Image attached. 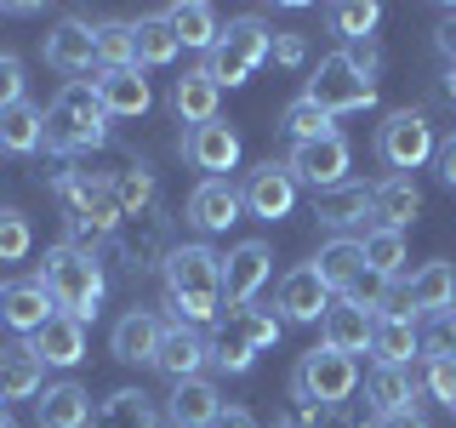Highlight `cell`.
<instances>
[{
  "label": "cell",
  "instance_id": "cell-1",
  "mask_svg": "<svg viewBox=\"0 0 456 428\" xmlns=\"http://www.w3.org/2000/svg\"><path fill=\"white\" fill-rule=\"evenodd\" d=\"M166 303L183 325L223 320V257L211 246H171L166 251Z\"/></svg>",
  "mask_w": 456,
  "mask_h": 428
},
{
  "label": "cell",
  "instance_id": "cell-2",
  "mask_svg": "<svg viewBox=\"0 0 456 428\" xmlns=\"http://www.w3.org/2000/svg\"><path fill=\"white\" fill-rule=\"evenodd\" d=\"M103 137H109V109H103V97H97V86L69 80L46 109V149L86 154V149H103Z\"/></svg>",
  "mask_w": 456,
  "mask_h": 428
},
{
  "label": "cell",
  "instance_id": "cell-3",
  "mask_svg": "<svg viewBox=\"0 0 456 428\" xmlns=\"http://www.w3.org/2000/svg\"><path fill=\"white\" fill-rule=\"evenodd\" d=\"M40 285L52 292L57 314H69V320L86 325L97 314V303H103V263L80 246H52L46 263H40Z\"/></svg>",
  "mask_w": 456,
  "mask_h": 428
},
{
  "label": "cell",
  "instance_id": "cell-4",
  "mask_svg": "<svg viewBox=\"0 0 456 428\" xmlns=\"http://www.w3.org/2000/svg\"><path fill=\"white\" fill-rule=\"evenodd\" d=\"M280 342V320L268 309H223V320H217V332H211V366H223V371H251L256 366V354L263 349H274Z\"/></svg>",
  "mask_w": 456,
  "mask_h": 428
},
{
  "label": "cell",
  "instance_id": "cell-5",
  "mask_svg": "<svg viewBox=\"0 0 456 428\" xmlns=\"http://www.w3.org/2000/svg\"><path fill=\"white\" fill-rule=\"evenodd\" d=\"M291 389L303 406L314 411H331V406H348V394L360 389V366H354V354H337V349H308L303 360H297V377Z\"/></svg>",
  "mask_w": 456,
  "mask_h": 428
},
{
  "label": "cell",
  "instance_id": "cell-6",
  "mask_svg": "<svg viewBox=\"0 0 456 428\" xmlns=\"http://www.w3.org/2000/svg\"><path fill=\"white\" fill-rule=\"evenodd\" d=\"M303 97H308V103H320L325 114H354V109L377 103V80L360 75V69L348 63V52H331V57H320V69L308 75Z\"/></svg>",
  "mask_w": 456,
  "mask_h": 428
},
{
  "label": "cell",
  "instance_id": "cell-7",
  "mask_svg": "<svg viewBox=\"0 0 456 428\" xmlns=\"http://www.w3.org/2000/svg\"><path fill=\"white\" fill-rule=\"evenodd\" d=\"M377 154L399 171V177H411L422 160H434V126H428V114L422 109L388 114V120H382V132H377Z\"/></svg>",
  "mask_w": 456,
  "mask_h": 428
},
{
  "label": "cell",
  "instance_id": "cell-8",
  "mask_svg": "<svg viewBox=\"0 0 456 428\" xmlns=\"http://www.w3.org/2000/svg\"><path fill=\"white\" fill-rule=\"evenodd\" d=\"M451 303H456V268L451 263H422L405 285L388 292V309H382V314H405V320H417V314H451Z\"/></svg>",
  "mask_w": 456,
  "mask_h": 428
},
{
  "label": "cell",
  "instance_id": "cell-9",
  "mask_svg": "<svg viewBox=\"0 0 456 428\" xmlns=\"http://www.w3.org/2000/svg\"><path fill=\"white\" fill-rule=\"evenodd\" d=\"M348 137L331 132V137H314V143H291V177L297 183H308L314 194L320 189H337V183H348Z\"/></svg>",
  "mask_w": 456,
  "mask_h": 428
},
{
  "label": "cell",
  "instance_id": "cell-10",
  "mask_svg": "<svg viewBox=\"0 0 456 428\" xmlns=\"http://www.w3.org/2000/svg\"><path fill=\"white\" fill-rule=\"evenodd\" d=\"M337 303V292L320 280V268L303 263V268H291V275L280 280V297H274V309H280V320H291V325H314V320H325V309Z\"/></svg>",
  "mask_w": 456,
  "mask_h": 428
},
{
  "label": "cell",
  "instance_id": "cell-11",
  "mask_svg": "<svg viewBox=\"0 0 456 428\" xmlns=\"http://www.w3.org/2000/svg\"><path fill=\"white\" fill-rule=\"evenodd\" d=\"M246 211L251 218H263V223H280V218H291V206H297V177H291V166H280V160H263L256 171H246Z\"/></svg>",
  "mask_w": 456,
  "mask_h": 428
},
{
  "label": "cell",
  "instance_id": "cell-12",
  "mask_svg": "<svg viewBox=\"0 0 456 428\" xmlns=\"http://www.w3.org/2000/svg\"><path fill=\"white\" fill-rule=\"evenodd\" d=\"M268 268H274V251H268L263 240H240V246L223 257V303L228 309H246L251 297L263 292Z\"/></svg>",
  "mask_w": 456,
  "mask_h": 428
},
{
  "label": "cell",
  "instance_id": "cell-13",
  "mask_svg": "<svg viewBox=\"0 0 456 428\" xmlns=\"http://www.w3.org/2000/svg\"><path fill=\"white\" fill-rule=\"evenodd\" d=\"M206 360H211V337H200V325L171 320L160 337V354H154V371L171 383H189V377H206Z\"/></svg>",
  "mask_w": 456,
  "mask_h": 428
},
{
  "label": "cell",
  "instance_id": "cell-14",
  "mask_svg": "<svg viewBox=\"0 0 456 428\" xmlns=\"http://www.w3.org/2000/svg\"><path fill=\"white\" fill-rule=\"evenodd\" d=\"M183 154H189L194 171L223 177V171L240 166V132L228 120H206V126H194V132H183Z\"/></svg>",
  "mask_w": 456,
  "mask_h": 428
},
{
  "label": "cell",
  "instance_id": "cell-15",
  "mask_svg": "<svg viewBox=\"0 0 456 428\" xmlns=\"http://www.w3.org/2000/svg\"><path fill=\"white\" fill-rule=\"evenodd\" d=\"M57 314V303H52V292L40 285V275L35 280H12V285H0V320L12 325L18 337H35L40 325H46Z\"/></svg>",
  "mask_w": 456,
  "mask_h": 428
},
{
  "label": "cell",
  "instance_id": "cell-16",
  "mask_svg": "<svg viewBox=\"0 0 456 428\" xmlns=\"http://www.w3.org/2000/svg\"><path fill=\"white\" fill-rule=\"evenodd\" d=\"M46 63L57 75H86L97 63V23H80V18H63L46 35Z\"/></svg>",
  "mask_w": 456,
  "mask_h": 428
},
{
  "label": "cell",
  "instance_id": "cell-17",
  "mask_svg": "<svg viewBox=\"0 0 456 428\" xmlns=\"http://www.w3.org/2000/svg\"><path fill=\"white\" fill-rule=\"evenodd\" d=\"M160 337H166V325L154 320L149 309H132V314H120V320H114L109 349H114V360H126V366H154Z\"/></svg>",
  "mask_w": 456,
  "mask_h": 428
},
{
  "label": "cell",
  "instance_id": "cell-18",
  "mask_svg": "<svg viewBox=\"0 0 456 428\" xmlns=\"http://www.w3.org/2000/svg\"><path fill=\"white\" fill-rule=\"evenodd\" d=\"M240 206H246V194H240L228 177H206L189 194V223L200 228V235H223L228 223H240Z\"/></svg>",
  "mask_w": 456,
  "mask_h": 428
},
{
  "label": "cell",
  "instance_id": "cell-19",
  "mask_svg": "<svg viewBox=\"0 0 456 428\" xmlns=\"http://www.w3.org/2000/svg\"><path fill=\"white\" fill-rule=\"evenodd\" d=\"M23 342H28V349H35L46 366H57V371H75V366L86 360V325L69 320V314H52V320L40 325L35 337H23Z\"/></svg>",
  "mask_w": 456,
  "mask_h": 428
},
{
  "label": "cell",
  "instance_id": "cell-20",
  "mask_svg": "<svg viewBox=\"0 0 456 428\" xmlns=\"http://www.w3.org/2000/svg\"><path fill=\"white\" fill-rule=\"evenodd\" d=\"M223 411L217 399V383L211 377H189V383H171V399H166V417L171 428H211Z\"/></svg>",
  "mask_w": 456,
  "mask_h": 428
},
{
  "label": "cell",
  "instance_id": "cell-21",
  "mask_svg": "<svg viewBox=\"0 0 456 428\" xmlns=\"http://www.w3.org/2000/svg\"><path fill=\"white\" fill-rule=\"evenodd\" d=\"M370 332H377V314L342 303V297L325 309V320H320L325 349H337V354H365V349H370Z\"/></svg>",
  "mask_w": 456,
  "mask_h": 428
},
{
  "label": "cell",
  "instance_id": "cell-22",
  "mask_svg": "<svg viewBox=\"0 0 456 428\" xmlns=\"http://www.w3.org/2000/svg\"><path fill=\"white\" fill-rule=\"evenodd\" d=\"M92 86H97V97H103V109L120 114V120H137V114L154 109V92H149V80H142V69H103Z\"/></svg>",
  "mask_w": 456,
  "mask_h": 428
},
{
  "label": "cell",
  "instance_id": "cell-23",
  "mask_svg": "<svg viewBox=\"0 0 456 428\" xmlns=\"http://www.w3.org/2000/svg\"><path fill=\"white\" fill-rule=\"evenodd\" d=\"M314 218L325 228H360L365 218H377V206H370V189L365 183H337V189H320L314 194Z\"/></svg>",
  "mask_w": 456,
  "mask_h": 428
},
{
  "label": "cell",
  "instance_id": "cell-24",
  "mask_svg": "<svg viewBox=\"0 0 456 428\" xmlns=\"http://www.w3.org/2000/svg\"><path fill=\"white\" fill-rule=\"evenodd\" d=\"M217 97H223V86L206 75V63L189 69V75L171 86V109H177V120L189 126V132H194V126H206V120H217Z\"/></svg>",
  "mask_w": 456,
  "mask_h": 428
},
{
  "label": "cell",
  "instance_id": "cell-25",
  "mask_svg": "<svg viewBox=\"0 0 456 428\" xmlns=\"http://www.w3.org/2000/svg\"><path fill=\"white\" fill-rule=\"evenodd\" d=\"M40 394H46V360L28 342L6 349V360H0V399H40Z\"/></svg>",
  "mask_w": 456,
  "mask_h": 428
},
{
  "label": "cell",
  "instance_id": "cell-26",
  "mask_svg": "<svg viewBox=\"0 0 456 428\" xmlns=\"http://www.w3.org/2000/svg\"><path fill=\"white\" fill-rule=\"evenodd\" d=\"M370 206H377L382 228H399V235H405V223H417V211H422V189L394 171V177H382L377 189H370Z\"/></svg>",
  "mask_w": 456,
  "mask_h": 428
},
{
  "label": "cell",
  "instance_id": "cell-27",
  "mask_svg": "<svg viewBox=\"0 0 456 428\" xmlns=\"http://www.w3.org/2000/svg\"><path fill=\"white\" fill-rule=\"evenodd\" d=\"M35 411H40V428H86L92 423V394L80 383H52L35 399Z\"/></svg>",
  "mask_w": 456,
  "mask_h": 428
},
{
  "label": "cell",
  "instance_id": "cell-28",
  "mask_svg": "<svg viewBox=\"0 0 456 428\" xmlns=\"http://www.w3.org/2000/svg\"><path fill=\"white\" fill-rule=\"evenodd\" d=\"M370 354H377V366H411V354H422L417 320H405V314H377Z\"/></svg>",
  "mask_w": 456,
  "mask_h": 428
},
{
  "label": "cell",
  "instance_id": "cell-29",
  "mask_svg": "<svg viewBox=\"0 0 456 428\" xmlns=\"http://www.w3.org/2000/svg\"><path fill=\"white\" fill-rule=\"evenodd\" d=\"M166 23H171V35H177L183 46H194V52H211L223 40L217 12L200 6V0H177V6H166Z\"/></svg>",
  "mask_w": 456,
  "mask_h": 428
},
{
  "label": "cell",
  "instance_id": "cell-30",
  "mask_svg": "<svg viewBox=\"0 0 456 428\" xmlns=\"http://www.w3.org/2000/svg\"><path fill=\"white\" fill-rule=\"evenodd\" d=\"M40 143H46V114H40L35 103H12V109H0V149L6 154H35Z\"/></svg>",
  "mask_w": 456,
  "mask_h": 428
},
{
  "label": "cell",
  "instance_id": "cell-31",
  "mask_svg": "<svg viewBox=\"0 0 456 428\" xmlns=\"http://www.w3.org/2000/svg\"><path fill=\"white\" fill-rule=\"evenodd\" d=\"M132 46H137V69H166L171 57L183 52V40L171 35L166 12H149V18L132 23Z\"/></svg>",
  "mask_w": 456,
  "mask_h": 428
},
{
  "label": "cell",
  "instance_id": "cell-32",
  "mask_svg": "<svg viewBox=\"0 0 456 428\" xmlns=\"http://www.w3.org/2000/svg\"><path fill=\"white\" fill-rule=\"evenodd\" d=\"M217 46H223V52H234L240 63L263 69L268 57H274V35H268V23H263V18H251V12H246V18H234V23L223 29V40H217Z\"/></svg>",
  "mask_w": 456,
  "mask_h": 428
},
{
  "label": "cell",
  "instance_id": "cell-33",
  "mask_svg": "<svg viewBox=\"0 0 456 428\" xmlns=\"http://www.w3.org/2000/svg\"><path fill=\"white\" fill-rule=\"evenodd\" d=\"M154 423H160V417H154V406H149L142 389L109 394L103 406H97V417H92V428H154Z\"/></svg>",
  "mask_w": 456,
  "mask_h": 428
},
{
  "label": "cell",
  "instance_id": "cell-34",
  "mask_svg": "<svg viewBox=\"0 0 456 428\" xmlns=\"http://www.w3.org/2000/svg\"><path fill=\"white\" fill-rule=\"evenodd\" d=\"M411 389H417V371H411V366H377L365 377V399L377 406V417H382V411L411 406Z\"/></svg>",
  "mask_w": 456,
  "mask_h": 428
},
{
  "label": "cell",
  "instance_id": "cell-35",
  "mask_svg": "<svg viewBox=\"0 0 456 428\" xmlns=\"http://www.w3.org/2000/svg\"><path fill=\"white\" fill-rule=\"evenodd\" d=\"M360 251H365V268H377L382 280H399L405 275V235L399 228H365V240H360Z\"/></svg>",
  "mask_w": 456,
  "mask_h": 428
},
{
  "label": "cell",
  "instance_id": "cell-36",
  "mask_svg": "<svg viewBox=\"0 0 456 428\" xmlns=\"http://www.w3.org/2000/svg\"><path fill=\"white\" fill-rule=\"evenodd\" d=\"M314 268H320V280L331 285V292L342 297L348 292V280L365 268V251H360V240H331V246H320V257H314Z\"/></svg>",
  "mask_w": 456,
  "mask_h": 428
},
{
  "label": "cell",
  "instance_id": "cell-37",
  "mask_svg": "<svg viewBox=\"0 0 456 428\" xmlns=\"http://www.w3.org/2000/svg\"><path fill=\"white\" fill-rule=\"evenodd\" d=\"M280 132L291 137V143L331 137V132H337V114H325L320 103H308V97H297V103H285V114H280Z\"/></svg>",
  "mask_w": 456,
  "mask_h": 428
},
{
  "label": "cell",
  "instance_id": "cell-38",
  "mask_svg": "<svg viewBox=\"0 0 456 428\" xmlns=\"http://www.w3.org/2000/svg\"><path fill=\"white\" fill-rule=\"evenodd\" d=\"M325 23H331V35H342L354 46V40H370V29L382 23V6L377 0H342V6L325 12Z\"/></svg>",
  "mask_w": 456,
  "mask_h": 428
},
{
  "label": "cell",
  "instance_id": "cell-39",
  "mask_svg": "<svg viewBox=\"0 0 456 428\" xmlns=\"http://www.w3.org/2000/svg\"><path fill=\"white\" fill-rule=\"evenodd\" d=\"M97 63L103 69H137L132 23H97Z\"/></svg>",
  "mask_w": 456,
  "mask_h": 428
},
{
  "label": "cell",
  "instance_id": "cell-40",
  "mask_svg": "<svg viewBox=\"0 0 456 428\" xmlns=\"http://www.w3.org/2000/svg\"><path fill=\"white\" fill-rule=\"evenodd\" d=\"M417 383L439 399V406H456V354H422Z\"/></svg>",
  "mask_w": 456,
  "mask_h": 428
},
{
  "label": "cell",
  "instance_id": "cell-41",
  "mask_svg": "<svg viewBox=\"0 0 456 428\" xmlns=\"http://www.w3.org/2000/svg\"><path fill=\"white\" fill-rule=\"evenodd\" d=\"M28 246H35V228L18 206H0V263H23Z\"/></svg>",
  "mask_w": 456,
  "mask_h": 428
},
{
  "label": "cell",
  "instance_id": "cell-42",
  "mask_svg": "<svg viewBox=\"0 0 456 428\" xmlns=\"http://www.w3.org/2000/svg\"><path fill=\"white\" fill-rule=\"evenodd\" d=\"M399 280H382L377 268H360V275L348 280V292H342V303H354V309H370V314H382L388 309V292H394Z\"/></svg>",
  "mask_w": 456,
  "mask_h": 428
},
{
  "label": "cell",
  "instance_id": "cell-43",
  "mask_svg": "<svg viewBox=\"0 0 456 428\" xmlns=\"http://www.w3.org/2000/svg\"><path fill=\"white\" fill-rule=\"evenodd\" d=\"M149 194H154L149 166H126V171H120V183H114V206H120V218H132V211H137Z\"/></svg>",
  "mask_w": 456,
  "mask_h": 428
},
{
  "label": "cell",
  "instance_id": "cell-44",
  "mask_svg": "<svg viewBox=\"0 0 456 428\" xmlns=\"http://www.w3.org/2000/svg\"><path fill=\"white\" fill-rule=\"evenodd\" d=\"M23 103V63L12 52H0V109Z\"/></svg>",
  "mask_w": 456,
  "mask_h": 428
},
{
  "label": "cell",
  "instance_id": "cell-45",
  "mask_svg": "<svg viewBox=\"0 0 456 428\" xmlns=\"http://www.w3.org/2000/svg\"><path fill=\"white\" fill-rule=\"evenodd\" d=\"M348 63L360 69V75H377V63H382V46H377V40H354V46H348Z\"/></svg>",
  "mask_w": 456,
  "mask_h": 428
},
{
  "label": "cell",
  "instance_id": "cell-46",
  "mask_svg": "<svg viewBox=\"0 0 456 428\" xmlns=\"http://www.w3.org/2000/svg\"><path fill=\"white\" fill-rule=\"evenodd\" d=\"M308 57V46H303V35H274V63H285V69H297Z\"/></svg>",
  "mask_w": 456,
  "mask_h": 428
},
{
  "label": "cell",
  "instance_id": "cell-47",
  "mask_svg": "<svg viewBox=\"0 0 456 428\" xmlns=\"http://www.w3.org/2000/svg\"><path fill=\"white\" fill-rule=\"evenodd\" d=\"M377 428H428V417H422L417 406H399V411H382Z\"/></svg>",
  "mask_w": 456,
  "mask_h": 428
},
{
  "label": "cell",
  "instance_id": "cell-48",
  "mask_svg": "<svg viewBox=\"0 0 456 428\" xmlns=\"http://www.w3.org/2000/svg\"><path fill=\"white\" fill-rule=\"evenodd\" d=\"M434 166H439V177H445L451 189H456V137H445V143L434 149Z\"/></svg>",
  "mask_w": 456,
  "mask_h": 428
},
{
  "label": "cell",
  "instance_id": "cell-49",
  "mask_svg": "<svg viewBox=\"0 0 456 428\" xmlns=\"http://www.w3.org/2000/svg\"><path fill=\"white\" fill-rule=\"evenodd\" d=\"M211 428H256V423H251V411H240V406H223Z\"/></svg>",
  "mask_w": 456,
  "mask_h": 428
},
{
  "label": "cell",
  "instance_id": "cell-50",
  "mask_svg": "<svg viewBox=\"0 0 456 428\" xmlns=\"http://www.w3.org/2000/svg\"><path fill=\"white\" fill-rule=\"evenodd\" d=\"M434 40H439V52H445L451 63H456V12H445V23H439V35H434Z\"/></svg>",
  "mask_w": 456,
  "mask_h": 428
},
{
  "label": "cell",
  "instance_id": "cell-51",
  "mask_svg": "<svg viewBox=\"0 0 456 428\" xmlns=\"http://www.w3.org/2000/svg\"><path fill=\"white\" fill-rule=\"evenodd\" d=\"M445 97L456 103V63H451V75H445Z\"/></svg>",
  "mask_w": 456,
  "mask_h": 428
},
{
  "label": "cell",
  "instance_id": "cell-52",
  "mask_svg": "<svg viewBox=\"0 0 456 428\" xmlns=\"http://www.w3.org/2000/svg\"><path fill=\"white\" fill-rule=\"evenodd\" d=\"M0 428H18V423H12V417H0Z\"/></svg>",
  "mask_w": 456,
  "mask_h": 428
},
{
  "label": "cell",
  "instance_id": "cell-53",
  "mask_svg": "<svg viewBox=\"0 0 456 428\" xmlns=\"http://www.w3.org/2000/svg\"><path fill=\"white\" fill-rule=\"evenodd\" d=\"M0 417H6V411H0Z\"/></svg>",
  "mask_w": 456,
  "mask_h": 428
}]
</instances>
